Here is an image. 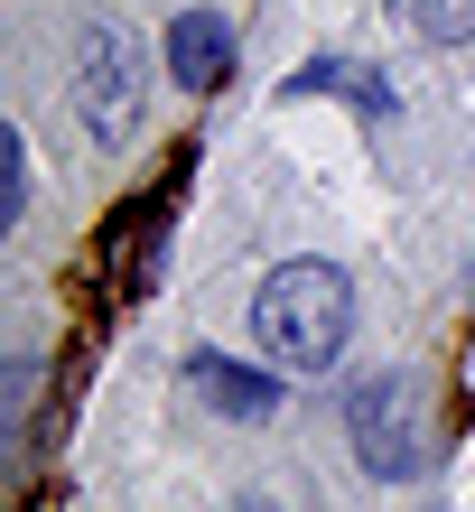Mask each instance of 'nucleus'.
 I'll use <instances>...</instances> for the list:
<instances>
[{
	"label": "nucleus",
	"instance_id": "nucleus-1",
	"mask_svg": "<svg viewBox=\"0 0 475 512\" xmlns=\"http://www.w3.org/2000/svg\"><path fill=\"white\" fill-rule=\"evenodd\" d=\"M345 326H354V289H345V270H326V261H280L271 280H261V298H252V336L289 373L336 364Z\"/></svg>",
	"mask_w": 475,
	"mask_h": 512
},
{
	"label": "nucleus",
	"instance_id": "nucleus-2",
	"mask_svg": "<svg viewBox=\"0 0 475 512\" xmlns=\"http://www.w3.org/2000/svg\"><path fill=\"white\" fill-rule=\"evenodd\" d=\"M75 112L94 122V140H122L131 131V103H140V47L122 38L112 19H84L75 28Z\"/></svg>",
	"mask_w": 475,
	"mask_h": 512
},
{
	"label": "nucleus",
	"instance_id": "nucleus-3",
	"mask_svg": "<svg viewBox=\"0 0 475 512\" xmlns=\"http://www.w3.org/2000/svg\"><path fill=\"white\" fill-rule=\"evenodd\" d=\"M345 429H354V457H364V475H420L429 447H420V419H410V382L401 373H373L354 382L345 401Z\"/></svg>",
	"mask_w": 475,
	"mask_h": 512
},
{
	"label": "nucleus",
	"instance_id": "nucleus-4",
	"mask_svg": "<svg viewBox=\"0 0 475 512\" xmlns=\"http://www.w3.org/2000/svg\"><path fill=\"white\" fill-rule=\"evenodd\" d=\"M187 382H196V401L224 410V419H271L280 410V382L252 373V364H233V354H187Z\"/></svg>",
	"mask_w": 475,
	"mask_h": 512
},
{
	"label": "nucleus",
	"instance_id": "nucleus-5",
	"mask_svg": "<svg viewBox=\"0 0 475 512\" xmlns=\"http://www.w3.org/2000/svg\"><path fill=\"white\" fill-rule=\"evenodd\" d=\"M168 75L187 84V94H215V84L233 75V28L215 10H187V19L168 28Z\"/></svg>",
	"mask_w": 475,
	"mask_h": 512
},
{
	"label": "nucleus",
	"instance_id": "nucleus-6",
	"mask_svg": "<svg viewBox=\"0 0 475 512\" xmlns=\"http://www.w3.org/2000/svg\"><path fill=\"white\" fill-rule=\"evenodd\" d=\"M299 94H336V103H354L364 122H392V84H382L373 66H354V56H317V66H299L289 75V103Z\"/></svg>",
	"mask_w": 475,
	"mask_h": 512
},
{
	"label": "nucleus",
	"instance_id": "nucleus-7",
	"mask_svg": "<svg viewBox=\"0 0 475 512\" xmlns=\"http://www.w3.org/2000/svg\"><path fill=\"white\" fill-rule=\"evenodd\" d=\"M410 28L438 38V47H457V38H475V0H410Z\"/></svg>",
	"mask_w": 475,
	"mask_h": 512
}]
</instances>
